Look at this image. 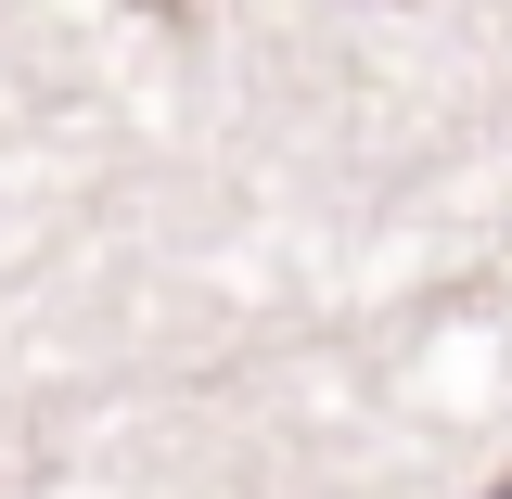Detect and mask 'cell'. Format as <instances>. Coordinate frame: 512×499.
I'll return each instance as SVG.
<instances>
[{
	"instance_id": "cell-1",
	"label": "cell",
	"mask_w": 512,
	"mask_h": 499,
	"mask_svg": "<svg viewBox=\"0 0 512 499\" xmlns=\"http://www.w3.org/2000/svg\"><path fill=\"white\" fill-rule=\"evenodd\" d=\"M141 13H180V0H141Z\"/></svg>"
},
{
	"instance_id": "cell-2",
	"label": "cell",
	"mask_w": 512,
	"mask_h": 499,
	"mask_svg": "<svg viewBox=\"0 0 512 499\" xmlns=\"http://www.w3.org/2000/svg\"><path fill=\"white\" fill-rule=\"evenodd\" d=\"M487 499H512V474H500V487H487Z\"/></svg>"
}]
</instances>
